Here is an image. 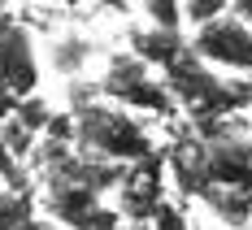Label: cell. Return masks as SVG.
I'll return each mask as SVG.
<instances>
[{
	"label": "cell",
	"instance_id": "1",
	"mask_svg": "<svg viewBox=\"0 0 252 230\" xmlns=\"http://www.w3.org/2000/svg\"><path fill=\"white\" fill-rule=\"evenodd\" d=\"M161 83H165L170 100L191 117V126H196V130L222 126L230 113H239V109H248V104H252V91H248L244 78H222L218 70H209L204 61H196L191 48L183 52L174 65L161 70Z\"/></svg>",
	"mask_w": 252,
	"mask_h": 230
},
{
	"label": "cell",
	"instance_id": "2",
	"mask_svg": "<svg viewBox=\"0 0 252 230\" xmlns=\"http://www.w3.org/2000/svg\"><path fill=\"white\" fill-rule=\"evenodd\" d=\"M70 122H74V148L83 156H96L109 165H135L152 156L148 130L118 104H74Z\"/></svg>",
	"mask_w": 252,
	"mask_h": 230
},
{
	"label": "cell",
	"instance_id": "3",
	"mask_svg": "<svg viewBox=\"0 0 252 230\" xmlns=\"http://www.w3.org/2000/svg\"><path fill=\"white\" fill-rule=\"evenodd\" d=\"M100 96H104V104L144 109V113H157V117H174V109H178L170 100V91H165V83L152 74L144 61H135L126 48L109 57V65L100 74Z\"/></svg>",
	"mask_w": 252,
	"mask_h": 230
},
{
	"label": "cell",
	"instance_id": "4",
	"mask_svg": "<svg viewBox=\"0 0 252 230\" xmlns=\"http://www.w3.org/2000/svg\"><path fill=\"white\" fill-rule=\"evenodd\" d=\"M165 148H152V156L135 161L122 170V182H118V217L126 226H148L157 204L165 200Z\"/></svg>",
	"mask_w": 252,
	"mask_h": 230
},
{
	"label": "cell",
	"instance_id": "5",
	"mask_svg": "<svg viewBox=\"0 0 252 230\" xmlns=\"http://www.w3.org/2000/svg\"><path fill=\"white\" fill-rule=\"evenodd\" d=\"M187 48L196 61H204L209 70L222 65V70H235V74H252V30L235 13H222L218 22L200 26L187 35Z\"/></svg>",
	"mask_w": 252,
	"mask_h": 230
},
{
	"label": "cell",
	"instance_id": "6",
	"mask_svg": "<svg viewBox=\"0 0 252 230\" xmlns=\"http://www.w3.org/2000/svg\"><path fill=\"white\" fill-rule=\"evenodd\" d=\"M0 91H9L13 100H31L39 96V57H35V39L26 26H9L0 39Z\"/></svg>",
	"mask_w": 252,
	"mask_h": 230
},
{
	"label": "cell",
	"instance_id": "7",
	"mask_svg": "<svg viewBox=\"0 0 252 230\" xmlns=\"http://www.w3.org/2000/svg\"><path fill=\"white\" fill-rule=\"evenodd\" d=\"M126 52L161 74L165 65H174L178 57L187 52V35L183 30H157V26L135 22V26H126Z\"/></svg>",
	"mask_w": 252,
	"mask_h": 230
},
{
	"label": "cell",
	"instance_id": "8",
	"mask_svg": "<svg viewBox=\"0 0 252 230\" xmlns=\"http://www.w3.org/2000/svg\"><path fill=\"white\" fill-rule=\"evenodd\" d=\"M39 222L44 217H39L35 187L31 191H0V230H35Z\"/></svg>",
	"mask_w": 252,
	"mask_h": 230
},
{
	"label": "cell",
	"instance_id": "9",
	"mask_svg": "<svg viewBox=\"0 0 252 230\" xmlns=\"http://www.w3.org/2000/svg\"><path fill=\"white\" fill-rule=\"evenodd\" d=\"M204 204L213 208V217L230 230H248L252 222V191H204Z\"/></svg>",
	"mask_w": 252,
	"mask_h": 230
},
{
	"label": "cell",
	"instance_id": "10",
	"mask_svg": "<svg viewBox=\"0 0 252 230\" xmlns=\"http://www.w3.org/2000/svg\"><path fill=\"white\" fill-rule=\"evenodd\" d=\"M52 117H57V109H52V104L44 100V96L18 100V109H13V122H18V126H22L26 135H35V139H39V135L48 130V122H52Z\"/></svg>",
	"mask_w": 252,
	"mask_h": 230
},
{
	"label": "cell",
	"instance_id": "11",
	"mask_svg": "<svg viewBox=\"0 0 252 230\" xmlns=\"http://www.w3.org/2000/svg\"><path fill=\"white\" fill-rule=\"evenodd\" d=\"M144 26H157V30H183V4H170V0H152L139 9Z\"/></svg>",
	"mask_w": 252,
	"mask_h": 230
},
{
	"label": "cell",
	"instance_id": "12",
	"mask_svg": "<svg viewBox=\"0 0 252 230\" xmlns=\"http://www.w3.org/2000/svg\"><path fill=\"white\" fill-rule=\"evenodd\" d=\"M144 230H191V217H187V208L178 204V200L165 196V200L157 204V213H152V222H148Z\"/></svg>",
	"mask_w": 252,
	"mask_h": 230
},
{
	"label": "cell",
	"instance_id": "13",
	"mask_svg": "<svg viewBox=\"0 0 252 230\" xmlns=\"http://www.w3.org/2000/svg\"><path fill=\"white\" fill-rule=\"evenodd\" d=\"M230 4L226 0H204V4H183V26H191V30H200V26L218 22L222 13H226Z\"/></svg>",
	"mask_w": 252,
	"mask_h": 230
},
{
	"label": "cell",
	"instance_id": "14",
	"mask_svg": "<svg viewBox=\"0 0 252 230\" xmlns=\"http://www.w3.org/2000/svg\"><path fill=\"white\" fill-rule=\"evenodd\" d=\"M87 44H83V39H61V44H57V70H78V65H83V61H87Z\"/></svg>",
	"mask_w": 252,
	"mask_h": 230
},
{
	"label": "cell",
	"instance_id": "15",
	"mask_svg": "<svg viewBox=\"0 0 252 230\" xmlns=\"http://www.w3.org/2000/svg\"><path fill=\"white\" fill-rule=\"evenodd\" d=\"M13 109H18V100H13L9 91H0V126H4V122H13Z\"/></svg>",
	"mask_w": 252,
	"mask_h": 230
},
{
	"label": "cell",
	"instance_id": "16",
	"mask_svg": "<svg viewBox=\"0 0 252 230\" xmlns=\"http://www.w3.org/2000/svg\"><path fill=\"white\" fill-rule=\"evenodd\" d=\"M230 13H235V18H239V22L252 30V0H239V4H230Z\"/></svg>",
	"mask_w": 252,
	"mask_h": 230
},
{
	"label": "cell",
	"instance_id": "17",
	"mask_svg": "<svg viewBox=\"0 0 252 230\" xmlns=\"http://www.w3.org/2000/svg\"><path fill=\"white\" fill-rule=\"evenodd\" d=\"M35 230H61V226H52V222H39V226H35Z\"/></svg>",
	"mask_w": 252,
	"mask_h": 230
},
{
	"label": "cell",
	"instance_id": "18",
	"mask_svg": "<svg viewBox=\"0 0 252 230\" xmlns=\"http://www.w3.org/2000/svg\"><path fill=\"white\" fill-rule=\"evenodd\" d=\"M118 230H144V226H126V222H122V226H118Z\"/></svg>",
	"mask_w": 252,
	"mask_h": 230
},
{
	"label": "cell",
	"instance_id": "19",
	"mask_svg": "<svg viewBox=\"0 0 252 230\" xmlns=\"http://www.w3.org/2000/svg\"><path fill=\"white\" fill-rule=\"evenodd\" d=\"M244 83H248V91H252V74H244Z\"/></svg>",
	"mask_w": 252,
	"mask_h": 230
}]
</instances>
